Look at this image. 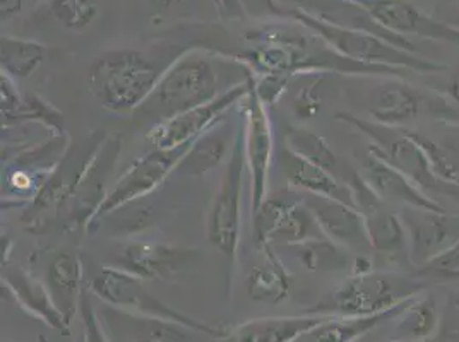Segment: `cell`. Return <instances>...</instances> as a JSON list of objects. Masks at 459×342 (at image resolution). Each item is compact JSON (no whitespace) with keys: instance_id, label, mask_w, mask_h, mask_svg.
<instances>
[{"instance_id":"obj_1","label":"cell","mask_w":459,"mask_h":342,"mask_svg":"<svg viewBox=\"0 0 459 342\" xmlns=\"http://www.w3.org/2000/svg\"><path fill=\"white\" fill-rule=\"evenodd\" d=\"M169 65L139 48H112L90 64L86 84L105 110L135 114L152 96Z\"/></svg>"},{"instance_id":"obj_2","label":"cell","mask_w":459,"mask_h":342,"mask_svg":"<svg viewBox=\"0 0 459 342\" xmlns=\"http://www.w3.org/2000/svg\"><path fill=\"white\" fill-rule=\"evenodd\" d=\"M216 57L218 54L199 47L180 52L137 112L154 125L218 98L223 91L220 90Z\"/></svg>"},{"instance_id":"obj_3","label":"cell","mask_w":459,"mask_h":342,"mask_svg":"<svg viewBox=\"0 0 459 342\" xmlns=\"http://www.w3.org/2000/svg\"><path fill=\"white\" fill-rule=\"evenodd\" d=\"M336 120L367 137L368 150L379 154L387 163L406 175L427 197L439 202L440 206H444L442 201L459 206V184L440 180L430 165L429 156L408 133V129L383 125L350 112H338Z\"/></svg>"},{"instance_id":"obj_4","label":"cell","mask_w":459,"mask_h":342,"mask_svg":"<svg viewBox=\"0 0 459 342\" xmlns=\"http://www.w3.org/2000/svg\"><path fill=\"white\" fill-rule=\"evenodd\" d=\"M429 285L415 276L387 270H370L350 276L325 300L306 313L329 317H370L384 313L427 291Z\"/></svg>"},{"instance_id":"obj_5","label":"cell","mask_w":459,"mask_h":342,"mask_svg":"<svg viewBox=\"0 0 459 342\" xmlns=\"http://www.w3.org/2000/svg\"><path fill=\"white\" fill-rule=\"evenodd\" d=\"M290 20L302 24L317 38L323 39L325 45L333 48L336 54L355 62L370 64V65H385V67L404 69L410 73H425V74L442 73L447 67L446 64L437 60L410 54L372 33L323 20L306 9L290 11Z\"/></svg>"},{"instance_id":"obj_6","label":"cell","mask_w":459,"mask_h":342,"mask_svg":"<svg viewBox=\"0 0 459 342\" xmlns=\"http://www.w3.org/2000/svg\"><path fill=\"white\" fill-rule=\"evenodd\" d=\"M246 173H249L246 156V118L238 107V131L220 184L212 195L206 221V236L211 245L227 259L231 269L237 264L242 238Z\"/></svg>"},{"instance_id":"obj_7","label":"cell","mask_w":459,"mask_h":342,"mask_svg":"<svg viewBox=\"0 0 459 342\" xmlns=\"http://www.w3.org/2000/svg\"><path fill=\"white\" fill-rule=\"evenodd\" d=\"M107 139L108 133L103 129H95L77 141H71L57 168L45 182L33 202L24 208L21 218L24 228L31 233H45L54 223L60 221L62 212Z\"/></svg>"},{"instance_id":"obj_8","label":"cell","mask_w":459,"mask_h":342,"mask_svg":"<svg viewBox=\"0 0 459 342\" xmlns=\"http://www.w3.org/2000/svg\"><path fill=\"white\" fill-rule=\"evenodd\" d=\"M364 108L365 118L389 127L410 129L427 118L459 129V108L439 93L421 90L403 77H376V88L367 93Z\"/></svg>"},{"instance_id":"obj_9","label":"cell","mask_w":459,"mask_h":342,"mask_svg":"<svg viewBox=\"0 0 459 342\" xmlns=\"http://www.w3.org/2000/svg\"><path fill=\"white\" fill-rule=\"evenodd\" d=\"M88 291L117 312H129L141 317L178 323L197 334L216 338H221L225 334L223 329L192 319L189 315L163 304L146 287L141 278L129 274L118 267H101L88 281Z\"/></svg>"},{"instance_id":"obj_10","label":"cell","mask_w":459,"mask_h":342,"mask_svg":"<svg viewBox=\"0 0 459 342\" xmlns=\"http://www.w3.org/2000/svg\"><path fill=\"white\" fill-rule=\"evenodd\" d=\"M71 144L69 133L50 139L2 161V209L26 208L39 195Z\"/></svg>"},{"instance_id":"obj_11","label":"cell","mask_w":459,"mask_h":342,"mask_svg":"<svg viewBox=\"0 0 459 342\" xmlns=\"http://www.w3.org/2000/svg\"><path fill=\"white\" fill-rule=\"evenodd\" d=\"M189 146H182L177 150H152L144 156L137 158L134 163L124 171L117 180L100 208L96 209L95 216L88 227L86 233H93L100 227V223L114 214L115 210L131 206L152 195L158 191L165 180L175 173L178 163L186 156Z\"/></svg>"},{"instance_id":"obj_12","label":"cell","mask_w":459,"mask_h":342,"mask_svg":"<svg viewBox=\"0 0 459 342\" xmlns=\"http://www.w3.org/2000/svg\"><path fill=\"white\" fill-rule=\"evenodd\" d=\"M252 236L257 250L276 244L295 245L307 240L323 238L325 233L302 201V193L281 192L268 195L263 206L252 212Z\"/></svg>"},{"instance_id":"obj_13","label":"cell","mask_w":459,"mask_h":342,"mask_svg":"<svg viewBox=\"0 0 459 342\" xmlns=\"http://www.w3.org/2000/svg\"><path fill=\"white\" fill-rule=\"evenodd\" d=\"M249 76H246L244 81L230 86L210 103L154 124L146 133V141L154 150H177L189 146L237 110L249 95Z\"/></svg>"},{"instance_id":"obj_14","label":"cell","mask_w":459,"mask_h":342,"mask_svg":"<svg viewBox=\"0 0 459 342\" xmlns=\"http://www.w3.org/2000/svg\"><path fill=\"white\" fill-rule=\"evenodd\" d=\"M249 95L240 103L246 118V156L250 182V212H255L268 199L269 176L274 159V131L269 107L257 95L250 74Z\"/></svg>"},{"instance_id":"obj_15","label":"cell","mask_w":459,"mask_h":342,"mask_svg":"<svg viewBox=\"0 0 459 342\" xmlns=\"http://www.w3.org/2000/svg\"><path fill=\"white\" fill-rule=\"evenodd\" d=\"M353 195V206L364 218L367 236L372 252L385 257H402L408 261V238L400 212L391 209L376 195L359 171H351L346 180Z\"/></svg>"},{"instance_id":"obj_16","label":"cell","mask_w":459,"mask_h":342,"mask_svg":"<svg viewBox=\"0 0 459 342\" xmlns=\"http://www.w3.org/2000/svg\"><path fill=\"white\" fill-rule=\"evenodd\" d=\"M122 150L120 135H108L103 148L96 154L95 161L79 184L73 199L65 206L60 216L62 228L65 231H88V227L95 216L96 209L107 197L112 185H108L110 176L118 161Z\"/></svg>"},{"instance_id":"obj_17","label":"cell","mask_w":459,"mask_h":342,"mask_svg":"<svg viewBox=\"0 0 459 342\" xmlns=\"http://www.w3.org/2000/svg\"><path fill=\"white\" fill-rule=\"evenodd\" d=\"M362 7L384 30L403 38L434 39L459 47V31L420 11L410 0H350Z\"/></svg>"},{"instance_id":"obj_18","label":"cell","mask_w":459,"mask_h":342,"mask_svg":"<svg viewBox=\"0 0 459 342\" xmlns=\"http://www.w3.org/2000/svg\"><path fill=\"white\" fill-rule=\"evenodd\" d=\"M199 257V250L161 242H133L117 250L112 266L143 281H169Z\"/></svg>"},{"instance_id":"obj_19","label":"cell","mask_w":459,"mask_h":342,"mask_svg":"<svg viewBox=\"0 0 459 342\" xmlns=\"http://www.w3.org/2000/svg\"><path fill=\"white\" fill-rule=\"evenodd\" d=\"M400 216L408 238V257L415 267L459 240V218L449 210L402 208Z\"/></svg>"},{"instance_id":"obj_20","label":"cell","mask_w":459,"mask_h":342,"mask_svg":"<svg viewBox=\"0 0 459 342\" xmlns=\"http://www.w3.org/2000/svg\"><path fill=\"white\" fill-rule=\"evenodd\" d=\"M362 175L367 185L376 192L379 199H383L389 206L402 208H420V209L447 212L439 202L427 197L423 192L402 171L387 163L379 154L368 150L362 156Z\"/></svg>"},{"instance_id":"obj_21","label":"cell","mask_w":459,"mask_h":342,"mask_svg":"<svg viewBox=\"0 0 459 342\" xmlns=\"http://www.w3.org/2000/svg\"><path fill=\"white\" fill-rule=\"evenodd\" d=\"M300 193L307 208L312 210L314 218L317 219L325 238L348 250H359V253H364L362 250H372L364 218L351 204L323 195L304 192Z\"/></svg>"},{"instance_id":"obj_22","label":"cell","mask_w":459,"mask_h":342,"mask_svg":"<svg viewBox=\"0 0 459 342\" xmlns=\"http://www.w3.org/2000/svg\"><path fill=\"white\" fill-rule=\"evenodd\" d=\"M2 289H5L22 310L47 323L48 327L60 332L69 330L71 323L65 321L57 304H54L47 285L41 283L24 267L9 264L2 267Z\"/></svg>"},{"instance_id":"obj_23","label":"cell","mask_w":459,"mask_h":342,"mask_svg":"<svg viewBox=\"0 0 459 342\" xmlns=\"http://www.w3.org/2000/svg\"><path fill=\"white\" fill-rule=\"evenodd\" d=\"M230 115L220 124H216L211 131L201 135L195 142H192L175 173L191 178H203L229 161L230 152L238 131V108L237 116Z\"/></svg>"},{"instance_id":"obj_24","label":"cell","mask_w":459,"mask_h":342,"mask_svg":"<svg viewBox=\"0 0 459 342\" xmlns=\"http://www.w3.org/2000/svg\"><path fill=\"white\" fill-rule=\"evenodd\" d=\"M45 285L48 287L54 304L71 323L76 315L77 308H81V300L86 291L84 287V266L82 259L76 248H62L50 259Z\"/></svg>"},{"instance_id":"obj_25","label":"cell","mask_w":459,"mask_h":342,"mask_svg":"<svg viewBox=\"0 0 459 342\" xmlns=\"http://www.w3.org/2000/svg\"><path fill=\"white\" fill-rule=\"evenodd\" d=\"M280 168L283 171V176L291 191L323 195L353 206V195L348 184H344L343 180H340L331 171L290 151L285 146L280 152Z\"/></svg>"},{"instance_id":"obj_26","label":"cell","mask_w":459,"mask_h":342,"mask_svg":"<svg viewBox=\"0 0 459 342\" xmlns=\"http://www.w3.org/2000/svg\"><path fill=\"white\" fill-rule=\"evenodd\" d=\"M325 317L329 315L304 313L293 317L255 319L225 332L218 342H290L310 327L323 322Z\"/></svg>"},{"instance_id":"obj_27","label":"cell","mask_w":459,"mask_h":342,"mask_svg":"<svg viewBox=\"0 0 459 342\" xmlns=\"http://www.w3.org/2000/svg\"><path fill=\"white\" fill-rule=\"evenodd\" d=\"M413 300V298H411ZM410 302V300H408ZM408 302L370 317H325L290 342H355L385 322H394Z\"/></svg>"},{"instance_id":"obj_28","label":"cell","mask_w":459,"mask_h":342,"mask_svg":"<svg viewBox=\"0 0 459 342\" xmlns=\"http://www.w3.org/2000/svg\"><path fill=\"white\" fill-rule=\"evenodd\" d=\"M259 253L264 257V264L250 270L247 278L249 298L263 304H281L290 296L291 276L274 247L261 248Z\"/></svg>"},{"instance_id":"obj_29","label":"cell","mask_w":459,"mask_h":342,"mask_svg":"<svg viewBox=\"0 0 459 342\" xmlns=\"http://www.w3.org/2000/svg\"><path fill=\"white\" fill-rule=\"evenodd\" d=\"M440 315L437 302L432 295L421 293L410 300L394 321L393 339L427 341L434 339L439 329Z\"/></svg>"},{"instance_id":"obj_30","label":"cell","mask_w":459,"mask_h":342,"mask_svg":"<svg viewBox=\"0 0 459 342\" xmlns=\"http://www.w3.org/2000/svg\"><path fill=\"white\" fill-rule=\"evenodd\" d=\"M47 47L37 39L2 35L0 39V74L16 82L33 76L45 64Z\"/></svg>"},{"instance_id":"obj_31","label":"cell","mask_w":459,"mask_h":342,"mask_svg":"<svg viewBox=\"0 0 459 342\" xmlns=\"http://www.w3.org/2000/svg\"><path fill=\"white\" fill-rule=\"evenodd\" d=\"M295 259L308 272H351L353 259L348 248L334 244L329 238H314L302 244L288 245Z\"/></svg>"},{"instance_id":"obj_32","label":"cell","mask_w":459,"mask_h":342,"mask_svg":"<svg viewBox=\"0 0 459 342\" xmlns=\"http://www.w3.org/2000/svg\"><path fill=\"white\" fill-rule=\"evenodd\" d=\"M285 148L302 156L307 161L331 171L340 180H343L344 184H346L348 176L351 175V173L344 175L340 158L336 156V152L331 150V146L325 137L321 133L307 129V127H295V125L288 127L287 133H285Z\"/></svg>"},{"instance_id":"obj_33","label":"cell","mask_w":459,"mask_h":342,"mask_svg":"<svg viewBox=\"0 0 459 342\" xmlns=\"http://www.w3.org/2000/svg\"><path fill=\"white\" fill-rule=\"evenodd\" d=\"M21 125H39L50 135L67 133L62 112L58 110L57 107H54L48 99H45L43 96L37 95V93L24 96V103H22L20 115H18L14 125L9 129L21 127Z\"/></svg>"},{"instance_id":"obj_34","label":"cell","mask_w":459,"mask_h":342,"mask_svg":"<svg viewBox=\"0 0 459 342\" xmlns=\"http://www.w3.org/2000/svg\"><path fill=\"white\" fill-rule=\"evenodd\" d=\"M101 13V0H52L50 14L69 31L88 30Z\"/></svg>"},{"instance_id":"obj_35","label":"cell","mask_w":459,"mask_h":342,"mask_svg":"<svg viewBox=\"0 0 459 342\" xmlns=\"http://www.w3.org/2000/svg\"><path fill=\"white\" fill-rule=\"evenodd\" d=\"M413 276L427 285L459 281V240L417 267Z\"/></svg>"},{"instance_id":"obj_36","label":"cell","mask_w":459,"mask_h":342,"mask_svg":"<svg viewBox=\"0 0 459 342\" xmlns=\"http://www.w3.org/2000/svg\"><path fill=\"white\" fill-rule=\"evenodd\" d=\"M133 321V339L135 342H186L187 327L178 323L150 319L141 315H129Z\"/></svg>"},{"instance_id":"obj_37","label":"cell","mask_w":459,"mask_h":342,"mask_svg":"<svg viewBox=\"0 0 459 342\" xmlns=\"http://www.w3.org/2000/svg\"><path fill=\"white\" fill-rule=\"evenodd\" d=\"M304 79V82L297 88L295 95H293V114L306 122L316 118L317 114L321 112L323 107V96H321V84L325 81V76L329 74H317V73H310V74H299Z\"/></svg>"},{"instance_id":"obj_38","label":"cell","mask_w":459,"mask_h":342,"mask_svg":"<svg viewBox=\"0 0 459 342\" xmlns=\"http://www.w3.org/2000/svg\"><path fill=\"white\" fill-rule=\"evenodd\" d=\"M24 103V96L21 95L18 82L5 74H0V112H2V129H9L14 125L21 108Z\"/></svg>"},{"instance_id":"obj_39","label":"cell","mask_w":459,"mask_h":342,"mask_svg":"<svg viewBox=\"0 0 459 342\" xmlns=\"http://www.w3.org/2000/svg\"><path fill=\"white\" fill-rule=\"evenodd\" d=\"M240 9L244 14H247L254 20H264V18H290V13L283 9V5L278 0H238Z\"/></svg>"},{"instance_id":"obj_40","label":"cell","mask_w":459,"mask_h":342,"mask_svg":"<svg viewBox=\"0 0 459 342\" xmlns=\"http://www.w3.org/2000/svg\"><path fill=\"white\" fill-rule=\"evenodd\" d=\"M39 0H0V18L4 22L14 20L33 7Z\"/></svg>"},{"instance_id":"obj_41","label":"cell","mask_w":459,"mask_h":342,"mask_svg":"<svg viewBox=\"0 0 459 342\" xmlns=\"http://www.w3.org/2000/svg\"><path fill=\"white\" fill-rule=\"evenodd\" d=\"M214 2L221 18H233L237 13H242L238 0H214Z\"/></svg>"},{"instance_id":"obj_42","label":"cell","mask_w":459,"mask_h":342,"mask_svg":"<svg viewBox=\"0 0 459 342\" xmlns=\"http://www.w3.org/2000/svg\"><path fill=\"white\" fill-rule=\"evenodd\" d=\"M11 252H13V242H11V238L2 236V267H5L9 264Z\"/></svg>"},{"instance_id":"obj_43","label":"cell","mask_w":459,"mask_h":342,"mask_svg":"<svg viewBox=\"0 0 459 342\" xmlns=\"http://www.w3.org/2000/svg\"><path fill=\"white\" fill-rule=\"evenodd\" d=\"M146 2L154 7H160V9H170V7H177V5L184 4L186 0H146Z\"/></svg>"},{"instance_id":"obj_44","label":"cell","mask_w":459,"mask_h":342,"mask_svg":"<svg viewBox=\"0 0 459 342\" xmlns=\"http://www.w3.org/2000/svg\"><path fill=\"white\" fill-rule=\"evenodd\" d=\"M449 24H451L453 28H456L459 31V13H456V16H455L453 20L449 21Z\"/></svg>"},{"instance_id":"obj_45","label":"cell","mask_w":459,"mask_h":342,"mask_svg":"<svg viewBox=\"0 0 459 342\" xmlns=\"http://www.w3.org/2000/svg\"><path fill=\"white\" fill-rule=\"evenodd\" d=\"M387 342H434V339H427V341H402V339H391Z\"/></svg>"},{"instance_id":"obj_46","label":"cell","mask_w":459,"mask_h":342,"mask_svg":"<svg viewBox=\"0 0 459 342\" xmlns=\"http://www.w3.org/2000/svg\"><path fill=\"white\" fill-rule=\"evenodd\" d=\"M456 304H459V296H458V298H456Z\"/></svg>"}]
</instances>
